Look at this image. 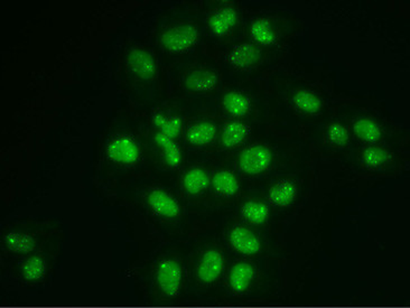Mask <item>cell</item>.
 <instances>
[{
    "mask_svg": "<svg viewBox=\"0 0 410 308\" xmlns=\"http://www.w3.org/2000/svg\"><path fill=\"white\" fill-rule=\"evenodd\" d=\"M124 83L131 100L138 107H153L159 97V71L156 56L141 44H131L124 51Z\"/></svg>",
    "mask_w": 410,
    "mask_h": 308,
    "instance_id": "1",
    "label": "cell"
},
{
    "mask_svg": "<svg viewBox=\"0 0 410 308\" xmlns=\"http://www.w3.org/2000/svg\"><path fill=\"white\" fill-rule=\"evenodd\" d=\"M144 157L143 136L128 119L117 120L101 144V165L112 171H129L141 165Z\"/></svg>",
    "mask_w": 410,
    "mask_h": 308,
    "instance_id": "2",
    "label": "cell"
},
{
    "mask_svg": "<svg viewBox=\"0 0 410 308\" xmlns=\"http://www.w3.org/2000/svg\"><path fill=\"white\" fill-rule=\"evenodd\" d=\"M201 37V18L198 14L188 11H171L163 16L155 34L158 48L171 55L193 50Z\"/></svg>",
    "mask_w": 410,
    "mask_h": 308,
    "instance_id": "3",
    "label": "cell"
},
{
    "mask_svg": "<svg viewBox=\"0 0 410 308\" xmlns=\"http://www.w3.org/2000/svg\"><path fill=\"white\" fill-rule=\"evenodd\" d=\"M145 156L153 165H158L163 169H178L183 163V149L180 140L168 137L162 132L147 128L143 136Z\"/></svg>",
    "mask_w": 410,
    "mask_h": 308,
    "instance_id": "4",
    "label": "cell"
},
{
    "mask_svg": "<svg viewBox=\"0 0 410 308\" xmlns=\"http://www.w3.org/2000/svg\"><path fill=\"white\" fill-rule=\"evenodd\" d=\"M240 18V11L234 4L221 1L212 6L207 13L205 24L212 37L222 40L236 31Z\"/></svg>",
    "mask_w": 410,
    "mask_h": 308,
    "instance_id": "5",
    "label": "cell"
},
{
    "mask_svg": "<svg viewBox=\"0 0 410 308\" xmlns=\"http://www.w3.org/2000/svg\"><path fill=\"white\" fill-rule=\"evenodd\" d=\"M219 85V72L205 64L188 66L180 75V87L188 95H209L215 91Z\"/></svg>",
    "mask_w": 410,
    "mask_h": 308,
    "instance_id": "6",
    "label": "cell"
},
{
    "mask_svg": "<svg viewBox=\"0 0 410 308\" xmlns=\"http://www.w3.org/2000/svg\"><path fill=\"white\" fill-rule=\"evenodd\" d=\"M274 152L265 144H252L239 152L237 165L239 171L248 176H259L273 166Z\"/></svg>",
    "mask_w": 410,
    "mask_h": 308,
    "instance_id": "7",
    "label": "cell"
},
{
    "mask_svg": "<svg viewBox=\"0 0 410 308\" xmlns=\"http://www.w3.org/2000/svg\"><path fill=\"white\" fill-rule=\"evenodd\" d=\"M264 58H265L264 48L248 41L233 45L227 54L229 65L233 70L241 72L256 69L264 61Z\"/></svg>",
    "mask_w": 410,
    "mask_h": 308,
    "instance_id": "8",
    "label": "cell"
},
{
    "mask_svg": "<svg viewBox=\"0 0 410 308\" xmlns=\"http://www.w3.org/2000/svg\"><path fill=\"white\" fill-rule=\"evenodd\" d=\"M149 128L180 140L184 132L182 112L173 107H163L151 115Z\"/></svg>",
    "mask_w": 410,
    "mask_h": 308,
    "instance_id": "9",
    "label": "cell"
},
{
    "mask_svg": "<svg viewBox=\"0 0 410 308\" xmlns=\"http://www.w3.org/2000/svg\"><path fill=\"white\" fill-rule=\"evenodd\" d=\"M248 34L252 42L259 45L260 48L273 46L281 38V31L270 17L260 16L252 19L248 26Z\"/></svg>",
    "mask_w": 410,
    "mask_h": 308,
    "instance_id": "10",
    "label": "cell"
},
{
    "mask_svg": "<svg viewBox=\"0 0 410 308\" xmlns=\"http://www.w3.org/2000/svg\"><path fill=\"white\" fill-rule=\"evenodd\" d=\"M219 130V126L213 119H200L188 127V129L184 132V139L191 147H207L217 139Z\"/></svg>",
    "mask_w": 410,
    "mask_h": 308,
    "instance_id": "11",
    "label": "cell"
},
{
    "mask_svg": "<svg viewBox=\"0 0 410 308\" xmlns=\"http://www.w3.org/2000/svg\"><path fill=\"white\" fill-rule=\"evenodd\" d=\"M250 132L252 129L246 122L232 119L220 128L217 134L219 147L223 150L234 149L248 139Z\"/></svg>",
    "mask_w": 410,
    "mask_h": 308,
    "instance_id": "12",
    "label": "cell"
},
{
    "mask_svg": "<svg viewBox=\"0 0 410 308\" xmlns=\"http://www.w3.org/2000/svg\"><path fill=\"white\" fill-rule=\"evenodd\" d=\"M288 100L295 110L306 116H316L324 109V102L320 95L307 87L291 90Z\"/></svg>",
    "mask_w": 410,
    "mask_h": 308,
    "instance_id": "13",
    "label": "cell"
},
{
    "mask_svg": "<svg viewBox=\"0 0 410 308\" xmlns=\"http://www.w3.org/2000/svg\"><path fill=\"white\" fill-rule=\"evenodd\" d=\"M220 106L225 114L238 120L246 118L252 111V99L239 90H230L223 93L220 97Z\"/></svg>",
    "mask_w": 410,
    "mask_h": 308,
    "instance_id": "14",
    "label": "cell"
},
{
    "mask_svg": "<svg viewBox=\"0 0 410 308\" xmlns=\"http://www.w3.org/2000/svg\"><path fill=\"white\" fill-rule=\"evenodd\" d=\"M147 203L153 213L165 219H174L180 216V208L178 201L161 188H153L149 193Z\"/></svg>",
    "mask_w": 410,
    "mask_h": 308,
    "instance_id": "15",
    "label": "cell"
},
{
    "mask_svg": "<svg viewBox=\"0 0 410 308\" xmlns=\"http://www.w3.org/2000/svg\"><path fill=\"white\" fill-rule=\"evenodd\" d=\"M182 270L180 265L174 260H165L159 265L157 280L159 287L167 296H175L180 290Z\"/></svg>",
    "mask_w": 410,
    "mask_h": 308,
    "instance_id": "16",
    "label": "cell"
},
{
    "mask_svg": "<svg viewBox=\"0 0 410 308\" xmlns=\"http://www.w3.org/2000/svg\"><path fill=\"white\" fill-rule=\"evenodd\" d=\"M229 241L233 249H236L242 255H256L259 253L260 248H261L257 235L244 227L233 228L229 235Z\"/></svg>",
    "mask_w": 410,
    "mask_h": 308,
    "instance_id": "17",
    "label": "cell"
},
{
    "mask_svg": "<svg viewBox=\"0 0 410 308\" xmlns=\"http://www.w3.org/2000/svg\"><path fill=\"white\" fill-rule=\"evenodd\" d=\"M182 185L188 194L199 195L211 185V176L204 167L192 166L183 174Z\"/></svg>",
    "mask_w": 410,
    "mask_h": 308,
    "instance_id": "18",
    "label": "cell"
},
{
    "mask_svg": "<svg viewBox=\"0 0 410 308\" xmlns=\"http://www.w3.org/2000/svg\"><path fill=\"white\" fill-rule=\"evenodd\" d=\"M352 132L357 139L367 144H377L384 137L382 126L370 117L355 119L352 124Z\"/></svg>",
    "mask_w": 410,
    "mask_h": 308,
    "instance_id": "19",
    "label": "cell"
},
{
    "mask_svg": "<svg viewBox=\"0 0 410 308\" xmlns=\"http://www.w3.org/2000/svg\"><path fill=\"white\" fill-rule=\"evenodd\" d=\"M223 265V257L219 251L207 250L204 253L198 270L200 280L204 282H215L222 272Z\"/></svg>",
    "mask_w": 410,
    "mask_h": 308,
    "instance_id": "20",
    "label": "cell"
},
{
    "mask_svg": "<svg viewBox=\"0 0 410 308\" xmlns=\"http://www.w3.org/2000/svg\"><path fill=\"white\" fill-rule=\"evenodd\" d=\"M211 185L217 194L233 196L239 192L240 183L238 177L230 169H217L211 177Z\"/></svg>",
    "mask_w": 410,
    "mask_h": 308,
    "instance_id": "21",
    "label": "cell"
},
{
    "mask_svg": "<svg viewBox=\"0 0 410 308\" xmlns=\"http://www.w3.org/2000/svg\"><path fill=\"white\" fill-rule=\"evenodd\" d=\"M297 187L293 181L281 179L270 187L268 196L277 206H287L296 198Z\"/></svg>",
    "mask_w": 410,
    "mask_h": 308,
    "instance_id": "22",
    "label": "cell"
},
{
    "mask_svg": "<svg viewBox=\"0 0 410 308\" xmlns=\"http://www.w3.org/2000/svg\"><path fill=\"white\" fill-rule=\"evenodd\" d=\"M392 159V154L382 146H369V147H365L360 154L361 163L370 169H379V167L388 165Z\"/></svg>",
    "mask_w": 410,
    "mask_h": 308,
    "instance_id": "23",
    "label": "cell"
},
{
    "mask_svg": "<svg viewBox=\"0 0 410 308\" xmlns=\"http://www.w3.org/2000/svg\"><path fill=\"white\" fill-rule=\"evenodd\" d=\"M5 245L16 253H28L36 247V240L26 232H11L6 235Z\"/></svg>",
    "mask_w": 410,
    "mask_h": 308,
    "instance_id": "24",
    "label": "cell"
},
{
    "mask_svg": "<svg viewBox=\"0 0 410 308\" xmlns=\"http://www.w3.org/2000/svg\"><path fill=\"white\" fill-rule=\"evenodd\" d=\"M254 268L247 262H240L233 267L230 274L231 287L236 292H244L248 288L254 277Z\"/></svg>",
    "mask_w": 410,
    "mask_h": 308,
    "instance_id": "25",
    "label": "cell"
},
{
    "mask_svg": "<svg viewBox=\"0 0 410 308\" xmlns=\"http://www.w3.org/2000/svg\"><path fill=\"white\" fill-rule=\"evenodd\" d=\"M242 216L247 221L252 224H262L269 218V208L260 201H248L241 208Z\"/></svg>",
    "mask_w": 410,
    "mask_h": 308,
    "instance_id": "26",
    "label": "cell"
},
{
    "mask_svg": "<svg viewBox=\"0 0 410 308\" xmlns=\"http://www.w3.org/2000/svg\"><path fill=\"white\" fill-rule=\"evenodd\" d=\"M325 137L334 147H347L351 140V134L347 126L342 122H334L328 124L325 129Z\"/></svg>",
    "mask_w": 410,
    "mask_h": 308,
    "instance_id": "27",
    "label": "cell"
},
{
    "mask_svg": "<svg viewBox=\"0 0 410 308\" xmlns=\"http://www.w3.org/2000/svg\"><path fill=\"white\" fill-rule=\"evenodd\" d=\"M21 272L24 275L25 280H31V282L40 280L45 272V262L38 255L31 257L25 261Z\"/></svg>",
    "mask_w": 410,
    "mask_h": 308,
    "instance_id": "28",
    "label": "cell"
}]
</instances>
